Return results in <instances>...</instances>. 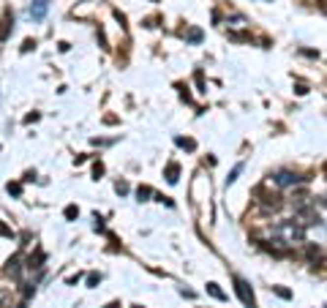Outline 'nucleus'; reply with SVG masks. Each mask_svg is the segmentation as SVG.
<instances>
[{"instance_id": "9b49d317", "label": "nucleus", "mask_w": 327, "mask_h": 308, "mask_svg": "<svg viewBox=\"0 0 327 308\" xmlns=\"http://www.w3.org/2000/svg\"><path fill=\"white\" fill-rule=\"evenodd\" d=\"M150 194H153V191H150V185H139V188H136V196H139V202H145Z\"/></svg>"}, {"instance_id": "39448f33", "label": "nucleus", "mask_w": 327, "mask_h": 308, "mask_svg": "<svg viewBox=\"0 0 327 308\" xmlns=\"http://www.w3.org/2000/svg\"><path fill=\"white\" fill-rule=\"evenodd\" d=\"M275 183L278 185H294V183H300V178L292 175V172H278L275 175Z\"/></svg>"}, {"instance_id": "9d476101", "label": "nucleus", "mask_w": 327, "mask_h": 308, "mask_svg": "<svg viewBox=\"0 0 327 308\" xmlns=\"http://www.w3.org/2000/svg\"><path fill=\"white\" fill-rule=\"evenodd\" d=\"M207 292H210V295L216 297V300H227V295H224V292L218 289V284H207Z\"/></svg>"}, {"instance_id": "0eeeda50", "label": "nucleus", "mask_w": 327, "mask_h": 308, "mask_svg": "<svg viewBox=\"0 0 327 308\" xmlns=\"http://www.w3.org/2000/svg\"><path fill=\"white\" fill-rule=\"evenodd\" d=\"M177 178H180V166L172 161V164H166V180H169V183H177Z\"/></svg>"}, {"instance_id": "b1692460", "label": "nucleus", "mask_w": 327, "mask_h": 308, "mask_svg": "<svg viewBox=\"0 0 327 308\" xmlns=\"http://www.w3.org/2000/svg\"><path fill=\"white\" fill-rule=\"evenodd\" d=\"M106 308H120V306H117V303H109V306H106Z\"/></svg>"}, {"instance_id": "20e7f679", "label": "nucleus", "mask_w": 327, "mask_h": 308, "mask_svg": "<svg viewBox=\"0 0 327 308\" xmlns=\"http://www.w3.org/2000/svg\"><path fill=\"white\" fill-rule=\"evenodd\" d=\"M19 270H22V256H11V259L6 262V273L14 276V278H19Z\"/></svg>"}, {"instance_id": "4be33fe9", "label": "nucleus", "mask_w": 327, "mask_h": 308, "mask_svg": "<svg viewBox=\"0 0 327 308\" xmlns=\"http://www.w3.org/2000/svg\"><path fill=\"white\" fill-rule=\"evenodd\" d=\"M33 47H35V41H30V38H28V41L22 44V52H30V49H33Z\"/></svg>"}, {"instance_id": "ddd939ff", "label": "nucleus", "mask_w": 327, "mask_h": 308, "mask_svg": "<svg viewBox=\"0 0 327 308\" xmlns=\"http://www.w3.org/2000/svg\"><path fill=\"white\" fill-rule=\"evenodd\" d=\"M177 145H180V148H186V150L196 148V142H194V139H186V136H180V139H177Z\"/></svg>"}, {"instance_id": "1a4fd4ad", "label": "nucleus", "mask_w": 327, "mask_h": 308, "mask_svg": "<svg viewBox=\"0 0 327 308\" xmlns=\"http://www.w3.org/2000/svg\"><path fill=\"white\" fill-rule=\"evenodd\" d=\"M186 38H188L191 44H199V41H202V30H199V28H191V30L186 33Z\"/></svg>"}, {"instance_id": "f257e3e1", "label": "nucleus", "mask_w": 327, "mask_h": 308, "mask_svg": "<svg viewBox=\"0 0 327 308\" xmlns=\"http://www.w3.org/2000/svg\"><path fill=\"white\" fill-rule=\"evenodd\" d=\"M234 292H237V297L243 300V306L245 308H257V300H254V292H251V286H248V281H243V278H237L234 276Z\"/></svg>"}, {"instance_id": "a211bd4d", "label": "nucleus", "mask_w": 327, "mask_h": 308, "mask_svg": "<svg viewBox=\"0 0 327 308\" xmlns=\"http://www.w3.org/2000/svg\"><path fill=\"white\" fill-rule=\"evenodd\" d=\"M101 175H104V164H101V161H98V164H93V178L98 180Z\"/></svg>"}, {"instance_id": "6ab92c4d", "label": "nucleus", "mask_w": 327, "mask_h": 308, "mask_svg": "<svg viewBox=\"0 0 327 308\" xmlns=\"http://www.w3.org/2000/svg\"><path fill=\"white\" fill-rule=\"evenodd\" d=\"M115 191H117V194H129V185L123 183V180H117V183H115Z\"/></svg>"}, {"instance_id": "f3484780", "label": "nucleus", "mask_w": 327, "mask_h": 308, "mask_svg": "<svg viewBox=\"0 0 327 308\" xmlns=\"http://www.w3.org/2000/svg\"><path fill=\"white\" fill-rule=\"evenodd\" d=\"M98 281H101L98 273H90V276H88V286H98Z\"/></svg>"}, {"instance_id": "aec40b11", "label": "nucleus", "mask_w": 327, "mask_h": 308, "mask_svg": "<svg viewBox=\"0 0 327 308\" xmlns=\"http://www.w3.org/2000/svg\"><path fill=\"white\" fill-rule=\"evenodd\" d=\"M194 82H196V88H199V90H204V77H202V71H196V77H194Z\"/></svg>"}, {"instance_id": "393cba45", "label": "nucleus", "mask_w": 327, "mask_h": 308, "mask_svg": "<svg viewBox=\"0 0 327 308\" xmlns=\"http://www.w3.org/2000/svg\"><path fill=\"white\" fill-rule=\"evenodd\" d=\"M134 308H142V306H134Z\"/></svg>"}, {"instance_id": "4468645a", "label": "nucleus", "mask_w": 327, "mask_h": 308, "mask_svg": "<svg viewBox=\"0 0 327 308\" xmlns=\"http://www.w3.org/2000/svg\"><path fill=\"white\" fill-rule=\"evenodd\" d=\"M240 172H243V164H237V166H234V169H232V175H229V178H227V183H234Z\"/></svg>"}, {"instance_id": "f03ea898", "label": "nucleus", "mask_w": 327, "mask_h": 308, "mask_svg": "<svg viewBox=\"0 0 327 308\" xmlns=\"http://www.w3.org/2000/svg\"><path fill=\"white\" fill-rule=\"evenodd\" d=\"M254 194L262 196V199H259V205H262V210H267V213H270V210L275 213V210H281V205H284V202H281V194H275V191H273V194H267L264 188H257Z\"/></svg>"}, {"instance_id": "6e6552de", "label": "nucleus", "mask_w": 327, "mask_h": 308, "mask_svg": "<svg viewBox=\"0 0 327 308\" xmlns=\"http://www.w3.org/2000/svg\"><path fill=\"white\" fill-rule=\"evenodd\" d=\"M44 259H47V254H44V251H35V256H30V259H28V267H30V270H33V267L38 270V267L44 265Z\"/></svg>"}, {"instance_id": "423d86ee", "label": "nucleus", "mask_w": 327, "mask_h": 308, "mask_svg": "<svg viewBox=\"0 0 327 308\" xmlns=\"http://www.w3.org/2000/svg\"><path fill=\"white\" fill-rule=\"evenodd\" d=\"M44 14H47V0H35L33 8H30V17H33V19H44Z\"/></svg>"}, {"instance_id": "7ed1b4c3", "label": "nucleus", "mask_w": 327, "mask_h": 308, "mask_svg": "<svg viewBox=\"0 0 327 308\" xmlns=\"http://www.w3.org/2000/svg\"><path fill=\"white\" fill-rule=\"evenodd\" d=\"M11 30H14V14H11V8H6L3 11V22H0V41H6L11 36Z\"/></svg>"}, {"instance_id": "dca6fc26", "label": "nucleus", "mask_w": 327, "mask_h": 308, "mask_svg": "<svg viewBox=\"0 0 327 308\" xmlns=\"http://www.w3.org/2000/svg\"><path fill=\"white\" fill-rule=\"evenodd\" d=\"M8 194L19 196V194H22V185H19V183H8Z\"/></svg>"}, {"instance_id": "412c9836", "label": "nucleus", "mask_w": 327, "mask_h": 308, "mask_svg": "<svg viewBox=\"0 0 327 308\" xmlns=\"http://www.w3.org/2000/svg\"><path fill=\"white\" fill-rule=\"evenodd\" d=\"M275 295H278V297H284V300H289V297H292L286 289H281V286H275Z\"/></svg>"}, {"instance_id": "f8f14e48", "label": "nucleus", "mask_w": 327, "mask_h": 308, "mask_svg": "<svg viewBox=\"0 0 327 308\" xmlns=\"http://www.w3.org/2000/svg\"><path fill=\"white\" fill-rule=\"evenodd\" d=\"M63 216H65V218H68V221H74L76 216H79V208H74V205H68V208L63 210Z\"/></svg>"}, {"instance_id": "5701e85b", "label": "nucleus", "mask_w": 327, "mask_h": 308, "mask_svg": "<svg viewBox=\"0 0 327 308\" xmlns=\"http://www.w3.org/2000/svg\"><path fill=\"white\" fill-rule=\"evenodd\" d=\"M96 229L104 232V218H98V216H96Z\"/></svg>"}, {"instance_id": "2eb2a0df", "label": "nucleus", "mask_w": 327, "mask_h": 308, "mask_svg": "<svg viewBox=\"0 0 327 308\" xmlns=\"http://www.w3.org/2000/svg\"><path fill=\"white\" fill-rule=\"evenodd\" d=\"M0 237H14L11 226H6V224H3V221H0Z\"/></svg>"}]
</instances>
